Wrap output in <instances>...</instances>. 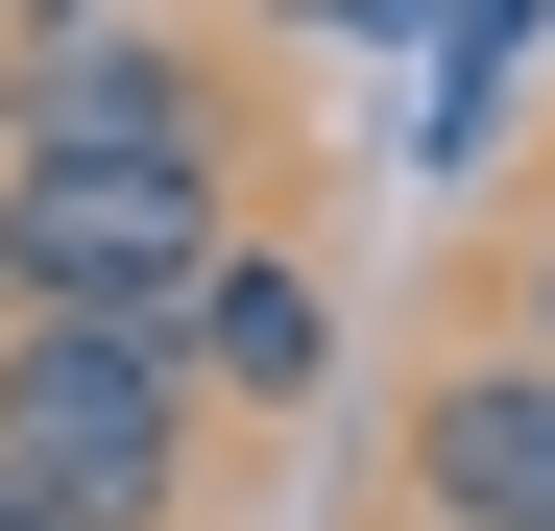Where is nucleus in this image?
Segmentation results:
<instances>
[{
	"instance_id": "f257e3e1",
	"label": "nucleus",
	"mask_w": 555,
	"mask_h": 531,
	"mask_svg": "<svg viewBox=\"0 0 555 531\" xmlns=\"http://www.w3.org/2000/svg\"><path fill=\"white\" fill-rule=\"evenodd\" d=\"M218 242H242V169L218 145H121V121H73V145H0V314H194L218 290Z\"/></svg>"
},
{
	"instance_id": "f03ea898",
	"label": "nucleus",
	"mask_w": 555,
	"mask_h": 531,
	"mask_svg": "<svg viewBox=\"0 0 555 531\" xmlns=\"http://www.w3.org/2000/svg\"><path fill=\"white\" fill-rule=\"evenodd\" d=\"M0 459L49 507H98V531H194L218 411H194V363L145 314H0Z\"/></svg>"
},
{
	"instance_id": "7ed1b4c3",
	"label": "nucleus",
	"mask_w": 555,
	"mask_h": 531,
	"mask_svg": "<svg viewBox=\"0 0 555 531\" xmlns=\"http://www.w3.org/2000/svg\"><path fill=\"white\" fill-rule=\"evenodd\" d=\"M411 531H555V363L531 338H459L411 387Z\"/></svg>"
},
{
	"instance_id": "20e7f679",
	"label": "nucleus",
	"mask_w": 555,
	"mask_h": 531,
	"mask_svg": "<svg viewBox=\"0 0 555 531\" xmlns=\"http://www.w3.org/2000/svg\"><path fill=\"white\" fill-rule=\"evenodd\" d=\"M169 363H194V411H314V387H338V266L218 242V290L169 314Z\"/></svg>"
},
{
	"instance_id": "39448f33",
	"label": "nucleus",
	"mask_w": 555,
	"mask_h": 531,
	"mask_svg": "<svg viewBox=\"0 0 555 531\" xmlns=\"http://www.w3.org/2000/svg\"><path fill=\"white\" fill-rule=\"evenodd\" d=\"M507 338H531V363H555V218H531V266H507Z\"/></svg>"
},
{
	"instance_id": "423d86ee",
	"label": "nucleus",
	"mask_w": 555,
	"mask_h": 531,
	"mask_svg": "<svg viewBox=\"0 0 555 531\" xmlns=\"http://www.w3.org/2000/svg\"><path fill=\"white\" fill-rule=\"evenodd\" d=\"M0 531H98V507H49V483H25V459H0Z\"/></svg>"
}]
</instances>
